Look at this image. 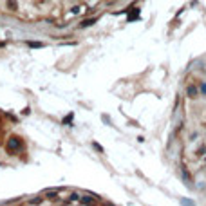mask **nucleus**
Segmentation results:
<instances>
[{"label":"nucleus","instance_id":"f257e3e1","mask_svg":"<svg viewBox=\"0 0 206 206\" xmlns=\"http://www.w3.org/2000/svg\"><path fill=\"white\" fill-rule=\"evenodd\" d=\"M5 148H8V152H16V150L22 148V139L16 137V136L9 137V141H8V145H5Z\"/></svg>","mask_w":206,"mask_h":206},{"label":"nucleus","instance_id":"20e7f679","mask_svg":"<svg viewBox=\"0 0 206 206\" xmlns=\"http://www.w3.org/2000/svg\"><path fill=\"white\" fill-rule=\"evenodd\" d=\"M8 8L11 11H16L18 9V5H16V0H8Z\"/></svg>","mask_w":206,"mask_h":206},{"label":"nucleus","instance_id":"39448f33","mask_svg":"<svg viewBox=\"0 0 206 206\" xmlns=\"http://www.w3.org/2000/svg\"><path fill=\"white\" fill-rule=\"evenodd\" d=\"M92 24H96V18H89V20H85V22H81L80 25L81 27H89V25H92Z\"/></svg>","mask_w":206,"mask_h":206},{"label":"nucleus","instance_id":"f03ea898","mask_svg":"<svg viewBox=\"0 0 206 206\" xmlns=\"http://www.w3.org/2000/svg\"><path fill=\"white\" fill-rule=\"evenodd\" d=\"M186 92H188V96H190V98H195V96H197V89H195L194 85H190V87L186 89Z\"/></svg>","mask_w":206,"mask_h":206},{"label":"nucleus","instance_id":"423d86ee","mask_svg":"<svg viewBox=\"0 0 206 206\" xmlns=\"http://www.w3.org/2000/svg\"><path fill=\"white\" fill-rule=\"evenodd\" d=\"M29 45H31V47H42V44H40V42H38V44H36V42H29Z\"/></svg>","mask_w":206,"mask_h":206},{"label":"nucleus","instance_id":"7ed1b4c3","mask_svg":"<svg viewBox=\"0 0 206 206\" xmlns=\"http://www.w3.org/2000/svg\"><path fill=\"white\" fill-rule=\"evenodd\" d=\"M136 18H139V9H134L132 13L128 15V22H132V20H136Z\"/></svg>","mask_w":206,"mask_h":206},{"label":"nucleus","instance_id":"0eeeda50","mask_svg":"<svg viewBox=\"0 0 206 206\" xmlns=\"http://www.w3.org/2000/svg\"><path fill=\"white\" fill-rule=\"evenodd\" d=\"M203 92H204V94H206V83H204V85H203Z\"/></svg>","mask_w":206,"mask_h":206}]
</instances>
